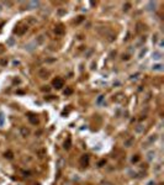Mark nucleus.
<instances>
[{
    "instance_id": "obj_27",
    "label": "nucleus",
    "mask_w": 164,
    "mask_h": 185,
    "mask_svg": "<svg viewBox=\"0 0 164 185\" xmlns=\"http://www.w3.org/2000/svg\"><path fill=\"white\" fill-rule=\"evenodd\" d=\"M138 159H139V157H133V158H132V162L136 163V162H138Z\"/></svg>"
},
{
    "instance_id": "obj_14",
    "label": "nucleus",
    "mask_w": 164,
    "mask_h": 185,
    "mask_svg": "<svg viewBox=\"0 0 164 185\" xmlns=\"http://www.w3.org/2000/svg\"><path fill=\"white\" fill-rule=\"evenodd\" d=\"M133 141H134L133 137H131V138L126 140V141H125V146H126V147H131V146H132V143H133Z\"/></svg>"
},
{
    "instance_id": "obj_32",
    "label": "nucleus",
    "mask_w": 164,
    "mask_h": 185,
    "mask_svg": "<svg viewBox=\"0 0 164 185\" xmlns=\"http://www.w3.org/2000/svg\"><path fill=\"white\" fill-rule=\"evenodd\" d=\"M137 78H138V74H134V75L131 77V79H137Z\"/></svg>"
},
{
    "instance_id": "obj_8",
    "label": "nucleus",
    "mask_w": 164,
    "mask_h": 185,
    "mask_svg": "<svg viewBox=\"0 0 164 185\" xmlns=\"http://www.w3.org/2000/svg\"><path fill=\"white\" fill-rule=\"evenodd\" d=\"M80 164H81L83 167H87V165L89 164V156H88V154H84V156L80 158Z\"/></svg>"
},
{
    "instance_id": "obj_18",
    "label": "nucleus",
    "mask_w": 164,
    "mask_h": 185,
    "mask_svg": "<svg viewBox=\"0 0 164 185\" xmlns=\"http://www.w3.org/2000/svg\"><path fill=\"white\" fill-rule=\"evenodd\" d=\"M47 75H48V72L46 71V69L40 71V77H41V78H47Z\"/></svg>"
},
{
    "instance_id": "obj_11",
    "label": "nucleus",
    "mask_w": 164,
    "mask_h": 185,
    "mask_svg": "<svg viewBox=\"0 0 164 185\" xmlns=\"http://www.w3.org/2000/svg\"><path fill=\"white\" fill-rule=\"evenodd\" d=\"M162 57H163V56H162V53H160V52H154V53H153V60H160V59H162Z\"/></svg>"
},
{
    "instance_id": "obj_24",
    "label": "nucleus",
    "mask_w": 164,
    "mask_h": 185,
    "mask_svg": "<svg viewBox=\"0 0 164 185\" xmlns=\"http://www.w3.org/2000/svg\"><path fill=\"white\" fill-rule=\"evenodd\" d=\"M65 14H67V11H65L64 9H59V10H58V15H59V16H62V15H65Z\"/></svg>"
},
{
    "instance_id": "obj_3",
    "label": "nucleus",
    "mask_w": 164,
    "mask_h": 185,
    "mask_svg": "<svg viewBox=\"0 0 164 185\" xmlns=\"http://www.w3.org/2000/svg\"><path fill=\"white\" fill-rule=\"evenodd\" d=\"M26 31H27V26H21V25H19V26H16L15 33L16 35H24Z\"/></svg>"
},
{
    "instance_id": "obj_28",
    "label": "nucleus",
    "mask_w": 164,
    "mask_h": 185,
    "mask_svg": "<svg viewBox=\"0 0 164 185\" xmlns=\"http://www.w3.org/2000/svg\"><path fill=\"white\" fill-rule=\"evenodd\" d=\"M147 185H155V181H154V180H150V181H148Z\"/></svg>"
},
{
    "instance_id": "obj_17",
    "label": "nucleus",
    "mask_w": 164,
    "mask_h": 185,
    "mask_svg": "<svg viewBox=\"0 0 164 185\" xmlns=\"http://www.w3.org/2000/svg\"><path fill=\"white\" fill-rule=\"evenodd\" d=\"M155 140H157V136H155V135H152V136H149V137H148V140H147V142H148V143L155 142Z\"/></svg>"
},
{
    "instance_id": "obj_10",
    "label": "nucleus",
    "mask_w": 164,
    "mask_h": 185,
    "mask_svg": "<svg viewBox=\"0 0 164 185\" xmlns=\"http://www.w3.org/2000/svg\"><path fill=\"white\" fill-rule=\"evenodd\" d=\"M154 157H155V152H154V151H149L148 153H147V160L152 162V160L154 159Z\"/></svg>"
},
{
    "instance_id": "obj_16",
    "label": "nucleus",
    "mask_w": 164,
    "mask_h": 185,
    "mask_svg": "<svg viewBox=\"0 0 164 185\" xmlns=\"http://www.w3.org/2000/svg\"><path fill=\"white\" fill-rule=\"evenodd\" d=\"M104 100H105V95H99V98L96 99V104L98 105H101Z\"/></svg>"
},
{
    "instance_id": "obj_34",
    "label": "nucleus",
    "mask_w": 164,
    "mask_h": 185,
    "mask_svg": "<svg viewBox=\"0 0 164 185\" xmlns=\"http://www.w3.org/2000/svg\"><path fill=\"white\" fill-rule=\"evenodd\" d=\"M3 11V5H1V3H0V13Z\"/></svg>"
},
{
    "instance_id": "obj_23",
    "label": "nucleus",
    "mask_w": 164,
    "mask_h": 185,
    "mask_svg": "<svg viewBox=\"0 0 164 185\" xmlns=\"http://www.w3.org/2000/svg\"><path fill=\"white\" fill-rule=\"evenodd\" d=\"M72 93H73V90H72L70 88H67V89L64 90V95H70Z\"/></svg>"
},
{
    "instance_id": "obj_33",
    "label": "nucleus",
    "mask_w": 164,
    "mask_h": 185,
    "mask_svg": "<svg viewBox=\"0 0 164 185\" xmlns=\"http://www.w3.org/2000/svg\"><path fill=\"white\" fill-rule=\"evenodd\" d=\"M159 47H160V48H163V41H160V42H159Z\"/></svg>"
},
{
    "instance_id": "obj_20",
    "label": "nucleus",
    "mask_w": 164,
    "mask_h": 185,
    "mask_svg": "<svg viewBox=\"0 0 164 185\" xmlns=\"http://www.w3.org/2000/svg\"><path fill=\"white\" fill-rule=\"evenodd\" d=\"M29 133H30V131H29L27 128H25V127L21 128V135H22V136H27Z\"/></svg>"
},
{
    "instance_id": "obj_30",
    "label": "nucleus",
    "mask_w": 164,
    "mask_h": 185,
    "mask_svg": "<svg viewBox=\"0 0 164 185\" xmlns=\"http://www.w3.org/2000/svg\"><path fill=\"white\" fill-rule=\"evenodd\" d=\"M22 174H24V176H29L30 173H29V171H22Z\"/></svg>"
},
{
    "instance_id": "obj_4",
    "label": "nucleus",
    "mask_w": 164,
    "mask_h": 185,
    "mask_svg": "<svg viewBox=\"0 0 164 185\" xmlns=\"http://www.w3.org/2000/svg\"><path fill=\"white\" fill-rule=\"evenodd\" d=\"M146 8H147L148 11H155V9H157V3H155V1H148Z\"/></svg>"
},
{
    "instance_id": "obj_9",
    "label": "nucleus",
    "mask_w": 164,
    "mask_h": 185,
    "mask_svg": "<svg viewBox=\"0 0 164 185\" xmlns=\"http://www.w3.org/2000/svg\"><path fill=\"white\" fill-rule=\"evenodd\" d=\"M16 44V41L14 37H9L8 40H6V46H9V47H14Z\"/></svg>"
},
{
    "instance_id": "obj_7",
    "label": "nucleus",
    "mask_w": 164,
    "mask_h": 185,
    "mask_svg": "<svg viewBox=\"0 0 164 185\" xmlns=\"http://www.w3.org/2000/svg\"><path fill=\"white\" fill-rule=\"evenodd\" d=\"M163 64L162 63H154L153 66H152V71L154 72H163Z\"/></svg>"
},
{
    "instance_id": "obj_21",
    "label": "nucleus",
    "mask_w": 164,
    "mask_h": 185,
    "mask_svg": "<svg viewBox=\"0 0 164 185\" xmlns=\"http://www.w3.org/2000/svg\"><path fill=\"white\" fill-rule=\"evenodd\" d=\"M146 52H147V51H146V48H142V49H141V52L138 53V58H143V56L146 54Z\"/></svg>"
},
{
    "instance_id": "obj_2",
    "label": "nucleus",
    "mask_w": 164,
    "mask_h": 185,
    "mask_svg": "<svg viewBox=\"0 0 164 185\" xmlns=\"http://www.w3.org/2000/svg\"><path fill=\"white\" fill-rule=\"evenodd\" d=\"M54 33H56L57 36H63V35L65 33V29H64L62 25H58V26L54 27Z\"/></svg>"
},
{
    "instance_id": "obj_1",
    "label": "nucleus",
    "mask_w": 164,
    "mask_h": 185,
    "mask_svg": "<svg viewBox=\"0 0 164 185\" xmlns=\"http://www.w3.org/2000/svg\"><path fill=\"white\" fill-rule=\"evenodd\" d=\"M52 84H53V86H54L56 89H60L62 86L64 85V82H63V79H60V78H56V79L52 82Z\"/></svg>"
},
{
    "instance_id": "obj_6",
    "label": "nucleus",
    "mask_w": 164,
    "mask_h": 185,
    "mask_svg": "<svg viewBox=\"0 0 164 185\" xmlns=\"http://www.w3.org/2000/svg\"><path fill=\"white\" fill-rule=\"evenodd\" d=\"M36 47H37V43L35 42V41H33V42L27 43V44H25V49H26V51H29V52L33 51V49H35Z\"/></svg>"
},
{
    "instance_id": "obj_22",
    "label": "nucleus",
    "mask_w": 164,
    "mask_h": 185,
    "mask_svg": "<svg viewBox=\"0 0 164 185\" xmlns=\"http://www.w3.org/2000/svg\"><path fill=\"white\" fill-rule=\"evenodd\" d=\"M130 8H131V4H130V3H126V4H123V10H125V11L130 10Z\"/></svg>"
},
{
    "instance_id": "obj_25",
    "label": "nucleus",
    "mask_w": 164,
    "mask_h": 185,
    "mask_svg": "<svg viewBox=\"0 0 164 185\" xmlns=\"http://www.w3.org/2000/svg\"><path fill=\"white\" fill-rule=\"evenodd\" d=\"M5 157H6V158H9V159H11V158H13V153H11V152H9V153H6V154H5Z\"/></svg>"
},
{
    "instance_id": "obj_31",
    "label": "nucleus",
    "mask_w": 164,
    "mask_h": 185,
    "mask_svg": "<svg viewBox=\"0 0 164 185\" xmlns=\"http://www.w3.org/2000/svg\"><path fill=\"white\" fill-rule=\"evenodd\" d=\"M4 51H5V48H4V47H3V46L0 44V53H3Z\"/></svg>"
},
{
    "instance_id": "obj_26",
    "label": "nucleus",
    "mask_w": 164,
    "mask_h": 185,
    "mask_svg": "<svg viewBox=\"0 0 164 185\" xmlns=\"http://www.w3.org/2000/svg\"><path fill=\"white\" fill-rule=\"evenodd\" d=\"M4 4H5L6 6H11V5H13V3H11V1H5Z\"/></svg>"
},
{
    "instance_id": "obj_19",
    "label": "nucleus",
    "mask_w": 164,
    "mask_h": 185,
    "mask_svg": "<svg viewBox=\"0 0 164 185\" xmlns=\"http://www.w3.org/2000/svg\"><path fill=\"white\" fill-rule=\"evenodd\" d=\"M64 148H65V149H69V148H70V138H69V137H68L67 141L64 142Z\"/></svg>"
},
{
    "instance_id": "obj_13",
    "label": "nucleus",
    "mask_w": 164,
    "mask_h": 185,
    "mask_svg": "<svg viewBox=\"0 0 164 185\" xmlns=\"http://www.w3.org/2000/svg\"><path fill=\"white\" fill-rule=\"evenodd\" d=\"M8 58L4 57V58H0V67H6L8 66Z\"/></svg>"
},
{
    "instance_id": "obj_15",
    "label": "nucleus",
    "mask_w": 164,
    "mask_h": 185,
    "mask_svg": "<svg viewBox=\"0 0 164 185\" xmlns=\"http://www.w3.org/2000/svg\"><path fill=\"white\" fill-rule=\"evenodd\" d=\"M43 40H45V36H43V35H40V36L36 38V41H35V42L37 43V44H41V43L43 42Z\"/></svg>"
},
{
    "instance_id": "obj_5",
    "label": "nucleus",
    "mask_w": 164,
    "mask_h": 185,
    "mask_svg": "<svg viewBox=\"0 0 164 185\" xmlns=\"http://www.w3.org/2000/svg\"><path fill=\"white\" fill-rule=\"evenodd\" d=\"M27 6H29V9H37L41 6V3L40 1H29Z\"/></svg>"
},
{
    "instance_id": "obj_29",
    "label": "nucleus",
    "mask_w": 164,
    "mask_h": 185,
    "mask_svg": "<svg viewBox=\"0 0 164 185\" xmlns=\"http://www.w3.org/2000/svg\"><path fill=\"white\" fill-rule=\"evenodd\" d=\"M136 131H137V132H142V131H143V127H137Z\"/></svg>"
},
{
    "instance_id": "obj_12",
    "label": "nucleus",
    "mask_w": 164,
    "mask_h": 185,
    "mask_svg": "<svg viewBox=\"0 0 164 185\" xmlns=\"http://www.w3.org/2000/svg\"><path fill=\"white\" fill-rule=\"evenodd\" d=\"M29 121H30L32 125H37V124H38V120H37V117H35L33 115H30V116H29Z\"/></svg>"
}]
</instances>
